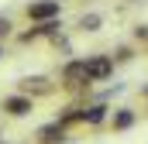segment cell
Here are the masks:
<instances>
[{
    "mask_svg": "<svg viewBox=\"0 0 148 144\" xmlns=\"http://www.w3.org/2000/svg\"><path fill=\"white\" fill-rule=\"evenodd\" d=\"M59 79L66 89H90V72H86V55L83 58H66L62 69H59Z\"/></svg>",
    "mask_w": 148,
    "mask_h": 144,
    "instance_id": "cell-1",
    "label": "cell"
},
{
    "mask_svg": "<svg viewBox=\"0 0 148 144\" xmlns=\"http://www.w3.org/2000/svg\"><path fill=\"white\" fill-rule=\"evenodd\" d=\"M114 58H117V62H131L134 55H131V48L124 45V48H117V52H114Z\"/></svg>",
    "mask_w": 148,
    "mask_h": 144,
    "instance_id": "cell-11",
    "label": "cell"
},
{
    "mask_svg": "<svg viewBox=\"0 0 148 144\" xmlns=\"http://www.w3.org/2000/svg\"><path fill=\"white\" fill-rule=\"evenodd\" d=\"M59 10H62V3L59 0H35V3H28V17L31 21H52V17H59Z\"/></svg>",
    "mask_w": 148,
    "mask_h": 144,
    "instance_id": "cell-6",
    "label": "cell"
},
{
    "mask_svg": "<svg viewBox=\"0 0 148 144\" xmlns=\"http://www.w3.org/2000/svg\"><path fill=\"white\" fill-rule=\"evenodd\" d=\"M66 137H69V124L59 120V117L48 120V124H41V127L35 130V141H38V144H62Z\"/></svg>",
    "mask_w": 148,
    "mask_h": 144,
    "instance_id": "cell-2",
    "label": "cell"
},
{
    "mask_svg": "<svg viewBox=\"0 0 148 144\" xmlns=\"http://www.w3.org/2000/svg\"><path fill=\"white\" fill-rule=\"evenodd\" d=\"M0 55H3V41H0Z\"/></svg>",
    "mask_w": 148,
    "mask_h": 144,
    "instance_id": "cell-14",
    "label": "cell"
},
{
    "mask_svg": "<svg viewBox=\"0 0 148 144\" xmlns=\"http://www.w3.org/2000/svg\"><path fill=\"white\" fill-rule=\"evenodd\" d=\"M141 96H145V103H148V86H141Z\"/></svg>",
    "mask_w": 148,
    "mask_h": 144,
    "instance_id": "cell-13",
    "label": "cell"
},
{
    "mask_svg": "<svg viewBox=\"0 0 148 144\" xmlns=\"http://www.w3.org/2000/svg\"><path fill=\"white\" fill-rule=\"evenodd\" d=\"M0 144H3V141H0Z\"/></svg>",
    "mask_w": 148,
    "mask_h": 144,
    "instance_id": "cell-16",
    "label": "cell"
},
{
    "mask_svg": "<svg viewBox=\"0 0 148 144\" xmlns=\"http://www.w3.org/2000/svg\"><path fill=\"white\" fill-rule=\"evenodd\" d=\"M103 120H110V107H107L103 100H97V103L83 107V124H86V127H100Z\"/></svg>",
    "mask_w": 148,
    "mask_h": 144,
    "instance_id": "cell-7",
    "label": "cell"
},
{
    "mask_svg": "<svg viewBox=\"0 0 148 144\" xmlns=\"http://www.w3.org/2000/svg\"><path fill=\"white\" fill-rule=\"evenodd\" d=\"M127 3H138V0H127Z\"/></svg>",
    "mask_w": 148,
    "mask_h": 144,
    "instance_id": "cell-15",
    "label": "cell"
},
{
    "mask_svg": "<svg viewBox=\"0 0 148 144\" xmlns=\"http://www.w3.org/2000/svg\"><path fill=\"white\" fill-rule=\"evenodd\" d=\"M17 89L28 93V96H52L55 93V82L48 75H21L17 79Z\"/></svg>",
    "mask_w": 148,
    "mask_h": 144,
    "instance_id": "cell-5",
    "label": "cell"
},
{
    "mask_svg": "<svg viewBox=\"0 0 148 144\" xmlns=\"http://www.w3.org/2000/svg\"><path fill=\"white\" fill-rule=\"evenodd\" d=\"M134 120H138V113H134L131 107H117V110L110 113L107 124H110L114 130H127V127H134Z\"/></svg>",
    "mask_w": 148,
    "mask_h": 144,
    "instance_id": "cell-8",
    "label": "cell"
},
{
    "mask_svg": "<svg viewBox=\"0 0 148 144\" xmlns=\"http://www.w3.org/2000/svg\"><path fill=\"white\" fill-rule=\"evenodd\" d=\"M100 24H103V17H100V14H93V10H90V14H83V17L76 21V28H79V31H90V35H93V31H100Z\"/></svg>",
    "mask_w": 148,
    "mask_h": 144,
    "instance_id": "cell-9",
    "label": "cell"
},
{
    "mask_svg": "<svg viewBox=\"0 0 148 144\" xmlns=\"http://www.w3.org/2000/svg\"><path fill=\"white\" fill-rule=\"evenodd\" d=\"M114 55H86V72H90V82H103L114 75Z\"/></svg>",
    "mask_w": 148,
    "mask_h": 144,
    "instance_id": "cell-4",
    "label": "cell"
},
{
    "mask_svg": "<svg viewBox=\"0 0 148 144\" xmlns=\"http://www.w3.org/2000/svg\"><path fill=\"white\" fill-rule=\"evenodd\" d=\"M134 41H148V24H138L134 28Z\"/></svg>",
    "mask_w": 148,
    "mask_h": 144,
    "instance_id": "cell-12",
    "label": "cell"
},
{
    "mask_svg": "<svg viewBox=\"0 0 148 144\" xmlns=\"http://www.w3.org/2000/svg\"><path fill=\"white\" fill-rule=\"evenodd\" d=\"M0 110L7 113V117H28L31 110H35V96H28V93H10V96H3V103H0Z\"/></svg>",
    "mask_w": 148,
    "mask_h": 144,
    "instance_id": "cell-3",
    "label": "cell"
},
{
    "mask_svg": "<svg viewBox=\"0 0 148 144\" xmlns=\"http://www.w3.org/2000/svg\"><path fill=\"white\" fill-rule=\"evenodd\" d=\"M10 31H14L10 17H3V14H0V41H3V38H10Z\"/></svg>",
    "mask_w": 148,
    "mask_h": 144,
    "instance_id": "cell-10",
    "label": "cell"
}]
</instances>
